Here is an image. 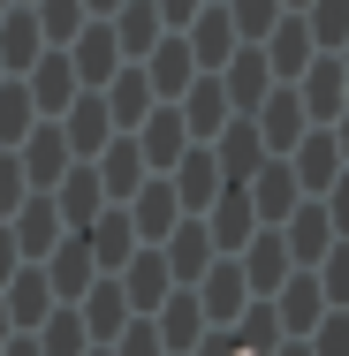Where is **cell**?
<instances>
[{
  "label": "cell",
  "mask_w": 349,
  "mask_h": 356,
  "mask_svg": "<svg viewBox=\"0 0 349 356\" xmlns=\"http://www.w3.org/2000/svg\"><path fill=\"white\" fill-rule=\"evenodd\" d=\"M205 152H212V167H220V182H251V175L266 167V144H258V129H251V114H235Z\"/></svg>",
  "instance_id": "obj_26"
},
{
  "label": "cell",
  "mask_w": 349,
  "mask_h": 356,
  "mask_svg": "<svg viewBox=\"0 0 349 356\" xmlns=\"http://www.w3.org/2000/svg\"><path fill=\"white\" fill-rule=\"evenodd\" d=\"M296 106H304V122H311V129H327V122L349 106V83H342V61H334V54H319L311 69L296 76Z\"/></svg>",
  "instance_id": "obj_8"
},
{
  "label": "cell",
  "mask_w": 349,
  "mask_h": 356,
  "mask_svg": "<svg viewBox=\"0 0 349 356\" xmlns=\"http://www.w3.org/2000/svg\"><path fill=\"white\" fill-rule=\"evenodd\" d=\"M23 91H31V106H38V122H61V114H69V99L84 91V83H76L69 54H61V46H46V54H38V61L23 69Z\"/></svg>",
  "instance_id": "obj_2"
},
{
  "label": "cell",
  "mask_w": 349,
  "mask_h": 356,
  "mask_svg": "<svg viewBox=\"0 0 349 356\" xmlns=\"http://www.w3.org/2000/svg\"><path fill=\"white\" fill-rule=\"evenodd\" d=\"M243 197H251V213H258V227H281V220L304 205V190H296V175H288V159H266L251 182H243Z\"/></svg>",
  "instance_id": "obj_21"
},
{
  "label": "cell",
  "mask_w": 349,
  "mask_h": 356,
  "mask_svg": "<svg viewBox=\"0 0 349 356\" xmlns=\"http://www.w3.org/2000/svg\"><path fill=\"white\" fill-rule=\"evenodd\" d=\"M114 288H122V303L137 311V318H152L167 296H175V281H167V258H160V243H137L130 250V266L114 273Z\"/></svg>",
  "instance_id": "obj_1"
},
{
  "label": "cell",
  "mask_w": 349,
  "mask_h": 356,
  "mask_svg": "<svg viewBox=\"0 0 349 356\" xmlns=\"http://www.w3.org/2000/svg\"><path fill=\"white\" fill-rule=\"evenodd\" d=\"M274 356H304V341H281V349H274Z\"/></svg>",
  "instance_id": "obj_52"
},
{
  "label": "cell",
  "mask_w": 349,
  "mask_h": 356,
  "mask_svg": "<svg viewBox=\"0 0 349 356\" xmlns=\"http://www.w3.org/2000/svg\"><path fill=\"white\" fill-rule=\"evenodd\" d=\"M8 341H15V326H8V311H0V349H8Z\"/></svg>",
  "instance_id": "obj_51"
},
{
  "label": "cell",
  "mask_w": 349,
  "mask_h": 356,
  "mask_svg": "<svg viewBox=\"0 0 349 356\" xmlns=\"http://www.w3.org/2000/svg\"><path fill=\"white\" fill-rule=\"evenodd\" d=\"M212 76H220V91H228V114H258V99L274 91V76H266V54H258V46H235Z\"/></svg>",
  "instance_id": "obj_15"
},
{
  "label": "cell",
  "mask_w": 349,
  "mask_h": 356,
  "mask_svg": "<svg viewBox=\"0 0 349 356\" xmlns=\"http://www.w3.org/2000/svg\"><path fill=\"white\" fill-rule=\"evenodd\" d=\"M311 281H319V296H327V311H349V243H334V250L311 266Z\"/></svg>",
  "instance_id": "obj_40"
},
{
  "label": "cell",
  "mask_w": 349,
  "mask_h": 356,
  "mask_svg": "<svg viewBox=\"0 0 349 356\" xmlns=\"http://www.w3.org/2000/svg\"><path fill=\"white\" fill-rule=\"evenodd\" d=\"M114 8H122V0H84V15H91V23H107Z\"/></svg>",
  "instance_id": "obj_49"
},
{
  "label": "cell",
  "mask_w": 349,
  "mask_h": 356,
  "mask_svg": "<svg viewBox=\"0 0 349 356\" xmlns=\"http://www.w3.org/2000/svg\"><path fill=\"white\" fill-rule=\"evenodd\" d=\"M99 99H107V122H114V137H130V129L144 122V114L160 106V99H152V83H144V69H137V61H122V69L107 76V83H99Z\"/></svg>",
  "instance_id": "obj_19"
},
{
  "label": "cell",
  "mask_w": 349,
  "mask_h": 356,
  "mask_svg": "<svg viewBox=\"0 0 349 356\" xmlns=\"http://www.w3.org/2000/svg\"><path fill=\"white\" fill-rule=\"evenodd\" d=\"M91 175H99V190H107V205H130L137 197V182H144V159H137V144L130 137H114L99 159H84Z\"/></svg>",
  "instance_id": "obj_33"
},
{
  "label": "cell",
  "mask_w": 349,
  "mask_h": 356,
  "mask_svg": "<svg viewBox=\"0 0 349 356\" xmlns=\"http://www.w3.org/2000/svg\"><path fill=\"white\" fill-rule=\"evenodd\" d=\"M220 8H228V23H235V38H243V46H258L281 15H288L281 0H220Z\"/></svg>",
  "instance_id": "obj_39"
},
{
  "label": "cell",
  "mask_w": 349,
  "mask_h": 356,
  "mask_svg": "<svg viewBox=\"0 0 349 356\" xmlns=\"http://www.w3.org/2000/svg\"><path fill=\"white\" fill-rule=\"evenodd\" d=\"M281 8H288V15H296V8H304V0H281Z\"/></svg>",
  "instance_id": "obj_54"
},
{
  "label": "cell",
  "mask_w": 349,
  "mask_h": 356,
  "mask_svg": "<svg viewBox=\"0 0 349 356\" xmlns=\"http://www.w3.org/2000/svg\"><path fill=\"white\" fill-rule=\"evenodd\" d=\"M0 83H8V76H0Z\"/></svg>",
  "instance_id": "obj_58"
},
{
  "label": "cell",
  "mask_w": 349,
  "mask_h": 356,
  "mask_svg": "<svg viewBox=\"0 0 349 356\" xmlns=\"http://www.w3.org/2000/svg\"><path fill=\"white\" fill-rule=\"evenodd\" d=\"M327 137H334V152H342V167H349V106L334 114V122H327Z\"/></svg>",
  "instance_id": "obj_47"
},
{
  "label": "cell",
  "mask_w": 349,
  "mask_h": 356,
  "mask_svg": "<svg viewBox=\"0 0 349 356\" xmlns=\"http://www.w3.org/2000/svg\"><path fill=\"white\" fill-rule=\"evenodd\" d=\"M190 356H243V349L228 341V326H212V334H205V341H198V349H190Z\"/></svg>",
  "instance_id": "obj_46"
},
{
  "label": "cell",
  "mask_w": 349,
  "mask_h": 356,
  "mask_svg": "<svg viewBox=\"0 0 349 356\" xmlns=\"http://www.w3.org/2000/svg\"><path fill=\"white\" fill-rule=\"evenodd\" d=\"M152 8H160V23H167V31H183V23H190L205 0H152Z\"/></svg>",
  "instance_id": "obj_45"
},
{
  "label": "cell",
  "mask_w": 349,
  "mask_h": 356,
  "mask_svg": "<svg viewBox=\"0 0 349 356\" xmlns=\"http://www.w3.org/2000/svg\"><path fill=\"white\" fill-rule=\"evenodd\" d=\"M31 129H38V106H31L23 76H8V83H0V152H15Z\"/></svg>",
  "instance_id": "obj_37"
},
{
  "label": "cell",
  "mask_w": 349,
  "mask_h": 356,
  "mask_svg": "<svg viewBox=\"0 0 349 356\" xmlns=\"http://www.w3.org/2000/svg\"><path fill=\"white\" fill-rule=\"evenodd\" d=\"M137 69H144V83H152V99H160V106H175V99L190 91V76H198V61H190L183 31H167V38H160V46H152V54L137 61Z\"/></svg>",
  "instance_id": "obj_17"
},
{
  "label": "cell",
  "mask_w": 349,
  "mask_h": 356,
  "mask_svg": "<svg viewBox=\"0 0 349 356\" xmlns=\"http://www.w3.org/2000/svg\"><path fill=\"white\" fill-rule=\"evenodd\" d=\"M76 235H84V250H91V266H99V273H122V266H130V250H137V227H130L122 205H107V213L91 220V227H76Z\"/></svg>",
  "instance_id": "obj_30"
},
{
  "label": "cell",
  "mask_w": 349,
  "mask_h": 356,
  "mask_svg": "<svg viewBox=\"0 0 349 356\" xmlns=\"http://www.w3.org/2000/svg\"><path fill=\"white\" fill-rule=\"evenodd\" d=\"M107 349H114V356H167V349H160V334H152V318H130Z\"/></svg>",
  "instance_id": "obj_42"
},
{
  "label": "cell",
  "mask_w": 349,
  "mask_h": 356,
  "mask_svg": "<svg viewBox=\"0 0 349 356\" xmlns=\"http://www.w3.org/2000/svg\"><path fill=\"white\" fill-rule=\"evenodd\" d=\"M0 311H8V326H15V334H38V318L54 311L46 273H38V266H15V273L0 281Z\"/></svg>",
  "instance_id": "obj_25"
},
{
  "label": "cell",
  "mask_w": 349,
  "mask_h": 356,
  "mask_svg": "<svg viewBox=\"0 0 349 356\" xmlns=\"http://www.w3.org/2000/svg\"><path fill=\"white\" fill-rule=\"evenodd\" d=\"M76 318H84V334H91V349H107V341H114V334H122V326H130L137 311L122 303V288H114V273H99V281L84 288V296H76Z\"/></svg>",
  "instance_id": "obj_22"
},
{
  "label": "cell",
  "mask_w": 349,
  "mask_h": 356,
  "mask_svg": "<svg viewBox=\"0 0 349 356\" xmlns=\"http://www.w3.org/2000/svg\"><path fill=\"white\" fill-rule=\"evenodd\" d=\"M198 220H205V235H212V250H220V258H235V250H243V243L258 235V213H251L243 182H228V190H220V197H212V205H205Z\"/></svg>",
  "instance_id": "obj_11"
},
{
  "label": "cell",
  "mask_w": 349,
  "mask_h": 356,
  "mask_svg": "<svg viewBox=\"0 0 349 356\" xmlns=\"http://www.w3.org/2000/svg\"><path fill=\"white\" fill-rule=\"evenodd\" d=\"M8 8H31V0H8Z\"/></svg>",
  "instance_id": "obj_56"
},
{
  "label": "cell",
  "mask_w": 349,
  "mask_h": 356,
  "mask_svg": "<svg viewBox=\"0 0 349 356\" xmlns=\"http://www.w3.org/2000/svg\"><path fill=\"white\" fill-rule=\"evenodd\" d=\"M266 303H274V326L288 334V341H304V334L327 318V296H319V281H311V273H288Z\"/></svg>",
  "instance_id": "obj_18"
},
{
  "label": "cell",
  "mask_w": 349,
  "mask_h": 356,
  "mask_svg": "<svg viewBox=\"0 0 349 356\" xmlns=\"http://www.w3.org/2000/svg\"><path fill=\"white\" fill-rule=\"evenodd\" d=\"M319 205H327V227H334V243H349V167L327 182V197H319Z\"/></svg>",
  "instance_id": "obj_43"
},
{
  "label": "cell",
  "mask_w": 349,
  "mask_h": 356,
  "mask_svg": "<svg viewBox=\"0 0 349 356\" xmlns=\"http://www.w3.org/2000/svg\"><path fill=\"white\" fill-rule=\"evenodd\" d=\"M15 266H23V250H15V235H8V227H0V281H8V273H15Z\"/></svg>",
  "instance_id": "obj_48"
},
{
  "label": "cell",
  "mask_w": 349,
  "mask_h": 356,
  "mask_svg": "<svg viewBox=\"0 0 349 356\" xmlns=\"http://www.w3.org/2000/svg\"><path fill=\"white\" fill-rule=\"evenodd\" d=\"M175 114H183V129H190V144H212L235 114H228V91H220V76H190V91L175 99Z\"/></svg>",
  "instance_id": "obj_20"
},
{
  "label": "cell",
  "mask_w": 349,
  "mask_h": 356,
  "mask_svg": "<svg viewBox=\"0 0 349 356\" xmlns=\"http://www.w3.org/2000/svg\"><path fill=\"white\" fill-rule=\"evenodd\" d=\"M304 356H349V311H327V318L304 334Z\"/></svg>",
  "instance_id": "obj_41"
},
{
  "label": "cell",
  "mask_w": 349,
  "mask_h": 356,
  "mask_svg": "<svg viewBox=\"0 0 349 356\" xmlns=\"http://www.w3.org/2000/svg\"><path fill=\"white\" fill-rule=\"evenodd\" d=\"M0 15H8V0H0Z\"/></svg>",
  "instance_id": "obj_57"
},
{
  "label": "cell",
  "mask_w": 349,
  "mask_h": 356,
  "mask_svg": "<svg viewBox=\"0 0 349 356\" xmlns=\"http://www.w3.org/2000/svg\"><path fill=\"white\" fill-rule=\"evenodd\" d=\"M152 334H160V349H167V356H190L212 326H205V311H198V296H190V288H175V296L152 311Z\"/></svg>",
  "instance_id": "obj_24"
},
{
  "label": "cell",
  "mask_w": 349,
  "mask_h": 356,
  "mask_svg": "<svg viewBox=\"0 0 349 356\" xmlns=\"http://www.w3.org/2000/svg\"><path fill=\"white\" fill-rule=\"evenodd\" d=\"M46 197H54V213H61V227H69V235H76V227H91V220L107 213V190H99V175H91L84 159H76L69 175L46 190Z\"/></svg>",
  "instance_id": "obj_28"
},
{
  "label": "cell",
  "mask_w": 349,
  "mask_h": 356,
  "mask_svg": "<svg viewBox=\"0 0 349 356\" xmlns=\"http://www.w3.org/2000/svg\"><path fill=\"white\" fill-rule=\"evenodd\" d=\"M334 61H342V83H349V46H342V54H334Z\"/></svg>",
  "instance_id": "obj_53"
},
{
  "label": "cell",
  "mask_w": 349,
  "mask_h": 356,
  "mask_svg": "<svg viewBox=\"0 0 349 356\" xmlns=\"http://www.w3.org/2000/svg\"><path fill=\"white\" fill-rule=\"evenodd\" d=\"M160 258H167V281H175V288H198V273H205L220 250H212L205 220H175V227H167V243H160Z\"/></svg>",
  "instance_id": "obj_16"
},
{
  "label": "cell",
  "mask_w": 349,
  "mask_h": 356,
  "mask_svg": "<svg viewBox=\"0 0 349 356\" xmlns=\"http://www.w3.org/2000/svg\"><path fill=\"white\" fill-rule=\"evenodd\" d=\"M288 175H296V190H304V197H327V182L342 175L334 137H327V129H304V137H296V152H288Z\"/></svg>",
  "instance_id": "obj_31"
},
{
  "label": "cell",
  "mask_w": 349,
  "mask_h": 356,
  "mask_svg": "<svg viewBox=\"0 0 349 356\" xmlns=\"http://www.w3.org/2000/svg\"><path fill=\"white\" fill-rule=\"evenodd\" d=\"M15 167H23V190H54L76 159H69V144H61V129H54V122H38L31 137L15 144Z\"/></svg>",
  "instance_id": "obj_14"
},
{
  "label": "cell",
  "mask_w": 349,
  "mask_h": 356,
  "mask_svg": "<svg viewBox=\"0 0 349 356\" xmlns=\"http://www.w3.org/2000/svg\"><path fill=\"white\" fill-rule=\"evenodd\" d=\"M296 15H304V31H311L319 54H342L349 46V0H304Z\"/></svg>",
  "instance_id": "obj_36"
},
{
  "label": "cell",
  "mask_w": 349,
  "mask_h": 356,
  "mask_svg": "<svg viewBox=\"0 0 349 356\" xmlns=\"http://www.w3.org/2000/svg\"><path fill=\"white\" fill-rule=\"evenodd\" d=\"M0 356H38V341H31V334H15V341H8Z\"/></svg>",
  "instance_id": "obj_50"
},
{
  "label": "cell",
  "mask_w": 349,
  "mask_h": 356,
  "mask_svg": "<svg viewBox=\"0 0 349 356\" xmlns=\"http://www.w3.org/2000/svg\"><path fill=\"white\" fill-rule=\"evenodd\" d=\"M190 296H198L205 326H235V318H243V303H251V288H243V266H235V258H212Z\"/></svg>",
  "instance_id": "obj_5"
},
{
  "label": "cell",
  "mask_w": 349,
  "mask_h": 356,
  "mask_svg": "<svg viewBox=\"0 0 349 356\" xmlns=\"http://www.w3.org/2000/svg\"><path fill=\"white\" fill-rule=\"evenodd\" d=\"M38 273H46V288H54V303H76L84 288L99 281V266H91V250H84V235H61L46 258H38Z\"/></svg>",
  "instance_id": "obj_23"
},
{
  "label": "cell",
  "mask_w": 349,
  "mask_h": 356,
  "mask_svg": "<svg viewBox=\"0 0 349 356\" xmlns=\"http://www.w3.org/2000/svg\"><path fill=\"white\" fill-rule=\"evenodd\" d=\"M183 46H190V61H198V76H212L220 61H228V54H235V46H243V38H235L228 8H220V0H205V8H198V15L183 23Z\"/></svg>",
  "instance_id": "obj_10"
},
{
  "label": "cell",
  "mask_w": 349,
  "mask_h": 356,
  "mask_svg": "<svg viewBox=\"0 0 349 356\" xmlns=\"http://www.w3.org/2000/svg\"><path fill=\"white\" fill-rule=\"evenodd\" d=\"M258 54H266V76L274 83H296V76L319 61V46H311V31H304V15H281L274 31L258 38Z\"/></svg>",
  "instance_id": "obj_12"
},
{
  "label": "cell",
  "mask_w": 349,
  "mask_h": 356,
  "mask_svg": "<svg viewBox=\"0 0 349 356\" xmlns=\"http://www.w3.org/2000/svg\"><path fill=\"white\" fill-rule=\"evenodd\" d=\"M54 129H61V144H69V159H99V152L114 144V122H107V99H99V91H76L69 114H61Z\"/></svg>",
  "instance_id": "obj_6"
},
{
  "label": "cell",
  "mask_w": 349,
  "mask_h": 356,
  "mask_svg": "<svg viewBox=\"0 0 349 356\" xmlns=\"http://www.w3.org/2000/svg\"><path fill=\"white\" fill-rule=\"evenodd\" d=\"M235 266H243V288H251V303H266L296 266H288V250H281V227H258L243 250H235Z\"/></svg>",
  "instance_id": "obj_13"
},
{
  "label": "cell",
  "mask_w": 349,
  "mask_h": 356,
  "mask_svg": "<svg viewBox=\"0 0 349 356\" xmlns=\"http://www.w3.org/2000/svg\"><path fill=\"white\" fill-rule=\"evenodd\" d=\"M0 227L15 235V250H23V266H38V258H46V250H54L61 235H69V227H61V213H54V197H46V190H31V197H23L15 213L0 220Z\"/></svg>",
  "instance_id": "obj_3"
},
{
  "label": "cell",
  "mask_w": 349,
  "mask_h": 356,
  "mask_svg": "<svg viewBox=\"0 0 349 356\" xmlns=\"http://www.w3.org/2000/svg\"><path fill=\"white\" fill-rule=\"evenodd\" d=\"M167 190H175L183 220H198V213L212 205V197L228 190V182H220V167H212V152H205V144H190V152H183L175 167H167Z\"/></svg>",
  "instance_id": "obj_9"
},
{
  "label": "cell",
  "mask_w": 349,
  "mask_h": 356,
  "mask_svg": "<svg viewBox=\"0 0 349 356\" xmlns=\"http://www.w3.org/2000/svg\"><path fill=\"white\" fill-rule=\"evenodd\" d=\"M38 356H84L91 349V334H84V318H76V303H54L46 318H38Z\"/></svg>",
  "instance_id": "obj_35"
},
{
  "label": "cell",
  "mask_w": 349,
  "mask_h": 356,
  "mask_svg": "<svg viewBox=\"0 0 349 356\" xmlns=\"http://www.w3.org/2000/svg\"><path fill=\"white\" fill-rule=\"evenodd\" d=\"M31 23H38V38H46V46H69L91 15H84V0H31Z\"/></svg>",
  "instance_id": "obj_38"
},
{
  "label": "cell",
  "mask_w": 349,
  "mask_h": 356,
  "mask_svg": "<svg viewBox=\"0 0 349 356\" xmlns=\"http://www.w3.org/2000/svg\"><path fill=\"white\" fill-rule=\"evenodd\" d=\"M107 31H114V46H122V61H144V54L167 38V23H160L152 0H122V8L107 15Z\"/></svg>",
  "instance_id": "obj_32"
},
{
  "label": "cell",
  "mask_w": 349,
  "mask_h": 356,
  "mask_svg": "<svg viewBox=\"0 0 349 356\" xmlns=\"http://www.w3.org/2000/svg\"><path fill=\"white\" fill-rule=\"evenodd\" d=\"M61 54H69V69H76V83H84V91H99L107 76L122 69V46H114V31H107V23H84Z\"/></svg>",
  "instance_id": "obj_27"
},
{
  "label": "cell",
  "mask_w": 349,
  "mask_h": 356,
  "mask_svg": "<svg viewBox=\"0 0 349 356\" xmlns=\"http://www.w3.org/2000/svg\"><path fill=\"white\" fill-rule=\"evenodd\" d=\"M122 213H130V227H137V243H167V227L183 220V205H175L167 175H144V182H137V197H130Z\"/></svg>",
  "instance_id": "obj_29"
},
{
  "label": "cell",
  "mask_w": 349,
  "mask_h": 356,
  "mask_svg": "<svg viewBox=\"0 0 349 356\" xmlns=\"http://www.w3.org/2000/svg\"><path fill=\"white\" fill-rule=\"evenodd\" d=\"M84 356H114V349H84Z\"/></svg>",
  "instance_id": "obj_55"
},
{
  "label": "cell",
  "mask_w": 349,
  "mask_h": 356,
  "mask_svg": "<svg viewBox=\"0 0 349 356\" xmlns=\"http://www.w3.org/2000/svg\"><path fill=\"white\" fill-rule=\"evenodd\" d=\"M130 144H137V159H144V175H167L183 152H190V129H183V114L175 106H152L137 129H130Z\"/></svg>",
  "instance_id": "obj_4"
},
{
  "label": "cell",
  "mask_w": 349,
  "mask_h": 356,
  "mask_svg": "<svg viewBox=\"0 0 349 356\" xmlns=\"http://www.w3.org/2000/svg\"><path fill=\"white\" fill-rule=\"evenodd\" d=\"M23 197H31V190H23V167H15V152H0V220L15 213Z\"/></svg>",
  "instance_id": "obj_44"
},
{
  "label": "cell",
  "mask_w": 349,
  "mask_h": 356,
  "mask_svg": "<svg viewBox=\"0 0 349 356\" xmlns=\"http://www.w3.org/2000/svg\"><path fill=\"white\" fill-rule=\"evenodd\" d=\"M281 250H288V266H296V273H311V266L334 250V227H327V205H319V197H304L296 213L281 220Z\"/></svg>",
  "instance_id": "obj_7"
},
{
  "label": "cell",
  "mask_w": 349,
  "mask_h": 356,
  "mask_svg": "<svg viewBox=\"0 0 349 356\" xmlns=\"http://www.w3.org/2000/svg\"><path fill=\"white\" fill-rule=\"evenodd\" d=\"M38 54H46V38H38L31 8H8V15H0V76H23Z\"/></svg>",
  "instance_id": "obj_34"
}]
</instances>
